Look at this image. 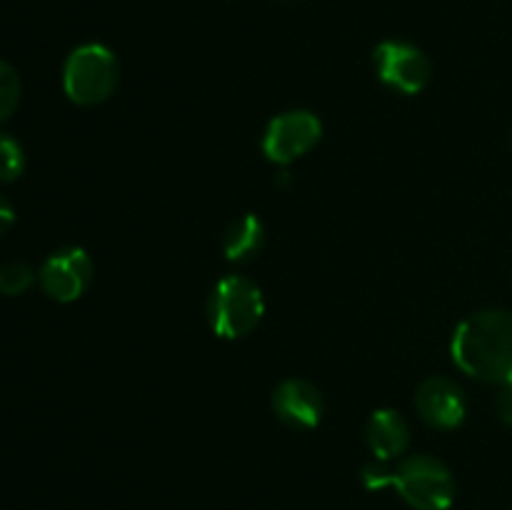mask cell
<instances>
[{
	"label": "cell",
	"instance_id": "8",
	"mask_svg": "<svg viewBox=\"0 0 512 510\" xmlns=\"http://www.w3.org/2000/svg\"><path fill=\"white\" fill-rule=\"evenodd\" d=\"M415 410L433 428L453 430L468 415V398L455 380L435 375L420 383L415 393Z\"/></svg>",
	"mask_w": 512,
	"mask_h": 510
},
{
	"label": "cell",
	"instance_id": "10",
	"mask_svg": "<svg viewBox=\"0 0 512 510\" xmlns=\"http://www.w3.org/2000/svg\"><path fill=\"white\" fill-rule=\"evenodd\" d=\"M365 440H368L370 453L375 460H393L408 450L410 445V425L398 410L380 408L370 415L368 428H365Z\"/></svg>",
	"mask_w": 512,
	"mask_h": 510
},
{
	"label": "cell",
	"instance_id": "16",
	"mask_svg": "<svg viewBox=\"0 0 512 510\" xmlns=\"http://www.w3.org/2000/svg\"><path fill=\"white\" fill-rule=\"evenodd\" d=\"M495 408H498L500 420L512 425V383L500 385V393H498V398H495Z\"/></svg>",
	"mask_w": 512,
	"mask_h": 510
},
{
	"label": "cell",
	"instance_id": "1",
	"mask_svg": "<svg viewBox=\"0 0 512 510\" xmlns=\"http://www.w3.org/2000/svg\"><path fill=\"white\" fill-rule=\"evenodd\" d=\"M455 365L490 385L512 383V313L480 310L455 328L450 345Z\"/></svg>",
	"mask_w": 512,
	"mask_h": 510
},
{
	"label": "cell",
	"instance_id": "14",
	"mask_svg": "<svg viewBox=\"0 0 512 510\" xmlns=\"http://www.w3.org/2000/svg\"><path fill=\"white\" fill-rule=\"evenodd\" d=\"M20 103V78L13 65L0 60V123L15 113Z\"/></svg>",
	"mask_w": 512,
	"mask_h": 510
},
{
	"label": "cell",
	"instance_id": "4",
	"mask_svg": "<svg viewBox=\"0 0 512 510\" xmlns=\"http://www.w3.org/2000/svg\"><path fill=\"white\" fill-rule=\"evenodd\" d=\"M393 488L415 510H448L455 498L453 473L433 455H413L393 470Z\"/></svg>",
	"mask_w": 512,
	"mask_h": 510
},
{
	"label": "cell",
	"instance_id": "17",
	"mask_svg": "<svg viewBox=\"0 0 512 510\" xmlns=\"http://www.w3.org/2000/svg\"><path fill=\"white\" fill-rule=\"evenodd\" d=\"M13 223H15L13 205H10L5 198H0V235L8 233V230L13 228Z\"/></svg>",
	"mask_w": 512,
	"mask_h": 510
},
{
	"label": "cell",
	"instance_id": "13",
	"mask_svg": "<svg viewBox=\"0 0 512 510\" xmlns=\"http://www.w3.org/2000/svg\"><path fill=\"white\" fill-rule=\"evenodd\" d=\"M33 280V268L23 260H10V263L0 265V293L8 295V298L25 293L33 285Z\"/></svg>",
	"mask_w": 512,
	"mask_h": 510
},
{
	"label": "cell",
	"instance_id": "18",
	"mask_svg": "<svg viewBox=\"0 0 512 510\" xmlns=\"http://www.w3.org/2000/svg\"><path fill=\"white\" fill-rule=\"evenodd\" d=\"M510 143H512V138H510Z\"/></svg>",
	"mask_w": 512,
	"mask_h": 510
},
{
	"label": "cell",
	"instance_id": "12",
	"mask_svg": "<svg viewBox=\"0 0 512 510\" xmlns=\"http://www.w3.org/2000/svg\"><path fill=\"white\" fill-rule=\"evenodd\" d=\"M25 153L23 145L8 133H0V183H13L23 175Z\"/></svg>",
	"mask_w": 512,
	"mask_h": 510
},
{
	"label": "cell",
	"instance_id": "2",
	"mask_svg": "<svg viewBox=\"0 0 512 510\" xmlns=\"http://www.w3.org/2000/svg\"><path fill=\"white\" fill-rule=\"evenodd\" d=\"M263 313V290L243 275H225L210 293L208 323L213 333L225 340H238L253 333Z\"/></svg>",
	"mask_w": 512,
	"mask_h": 510
},
{
	"label": "cell",
	"instance_id": "11",
	"mask_svg": "<svg viewBox=\"0 0 512 510\" xmlns=\"http://www.w3.org/2000/svg\"><path fill=\"white\" fill-rule=\"evenodd\" d=\"M265 245V228L260 223L258 215L245 213L240 218H235L233 223L225 228L223 235V250L228 255V260L233 263H245V260H253L255 255L263 250Z\"/></svg>",
	"mask_w": 512,
	"mask_h": 510
},
{
	"label": "cell",
	"instance_id": "7",
	"mask_svg": "<svg viewBox=\"0 0 512 510\" xmlns=\"http://www.w3.org/2000/svg\"><path fill=\"white\" fill-rule=\"evenodd\" d=\"M93 260L83 248H60L40 265L38 283L50 300L73 303L93 283Z\"/></svg>",
	"mask_w": 512,
	"mask_h": 510
},
{
	"label": "cell",
	"instance_id": "5",
	"mask_svg": "<svg viewBox=\"0 0 512 510\" xmlns=\"http://www.w3.org/2000/svg\"><path fill=\"white\" fill-rule=\"evenodd\" d=\"M373 63L378 78L388 88L405 95L425 90V85L430 83V75H433L428 55L408 40H383L373 50Z\"/></svg>",
	"mask_w": 512,
	"mask_h": 510
},
{
	"label": "cell",
	"instance_id": "3",
	"mask_svg": "<svg viewBox=\"0 0 512 510\" xmlns=\"http://www.w3.org/2000/svg\"><path fill=\"white\" fill-rule=\"evenodd\" d=\"M118 80V58L103 43L78 45L63 65V90L78 105L105 103L118 88Z\"/></svg>",
	"mask_w": 512,
	"mask_h": 510
},
{
	"label": "cell",
	"instance_id": "15",
	"mask_svg": "<svg viewBox=\"0 0 512 510\" xmlns=\"http://www.w3.org/2000/svg\"><path fill=\"white\" fill-rule=\"evenodd\" d=\"M363 483L370 490H383L393 485V470L385 465V460H373L363 468Z\"/></svg>",
	"mask_w": 512,
	"mask_h": 510
},
{
	"label": "cell",
	"instance_id": "9",
	"mask_svg": "<svg viewBox=\"0 0 512 510\" xmlns=\"http://www.w3.org/2000/svg\"><path fill=\"white\" fill-rule=\"evenodd\" d=\"M270 405L278 420L298 430H310L323 420L325 400L313 383L300 378H288L273 390Z\"/></svg>",
	"mask_w": 512,
	"mask_h": 510
},
{
	"label": "cell",
	"instance_id": "6",
	"mask_svg": "<svg viewBox=\"0 0 512 510\" xmlns=\"http://www.w3.org/2000/svg\"><path fill=\"white\" fill-rule=\"evenodd\" d=\"M323 123L310 110H288L275 115L263 135V153L278 165H288L303 158L318 145Z\"/></svg>",
	"mask_w": 512,
	"mask_h": 510
}]
</instances>
